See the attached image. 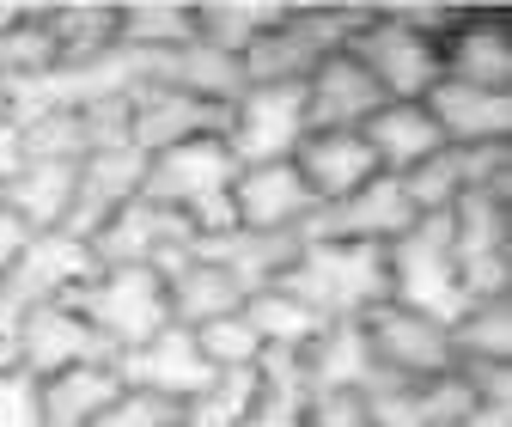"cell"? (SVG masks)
<instances>
[{"label": "cell", "mask_w": 512, "mask_h": 427, "mask_svg": "<svg viewBox=\"0 0 512 427\" xmlns=\"http://www.w3.org/2000/svg\"><path fill=\"white\" fill-rule=\"evenodd\" d=\"M293 171L305 177V190H311L317 208H330V202L366 190L372 177H384L360 129H311L299 141V153H293Z\"/></svg>", "instance_id": "ffe728a7"}, {"label": "cell", "mask_w": 512, "mask_h": 427, "mask_svg": "<svg viewBox=\"0 0 512 427\" xmlns=\"http://www.w3.org/2000/svg\"><path fill=\"white\" fill-rule=\"evenodd\" d=\"M13 360L25 366V373L49 379V373H68V366L116 360V348L74 312L68 299H55V305H37V312L13 330Z\"/></svg>", "instance_id": "2e32d148"}, {"label": "cell", "mask_w": 512, "mask_h": 427, "mask_svg": "<svg viewBox=\"0 0 512 427\" xmlns=\"http://www.w3.org/2000/svg\"><path fill=\"white\" fill-rule=\"evenodd\" d=\"M196 342H202V354H208L214 373H238V366H256V360H263V342H256V330L244 324V305H238L232 318L202 324Z\"/></svg>", "instance_id": "8d00e7d4"}, {"label": "cell", "mask_w": 512, "mask_h": 427, "mask_svg": "<svg viewBox=\"0 0 512 427\" xmlns=\"http://www.w3.org/2000/svg\"><path fill=\"white\" fill-rule=\"evenodd\" d=\"M324 324H360L372 305L391 299L384 281V244H342V238H299L287 275L275 281Z\"/></svg>", "instance_id": "6da1fadb"}, {"label": "cell", "mask_w": 512, "mask_h": 427, "mask_svg": "<svg viewBox=\"0 0 512 427\" xmlns=\"http://www.w3.org/2000/svg\"><path fill=\"white\" fill-rule=\"evenodd\" d=\"M92 427H177V403L153 397V391H135V385H122L110 397V409L92 421Z\"/></svg>", "instance_id": "f35d334b"}, {"label": "cell", "mask_w": 512, "mask_h": 427, "mask_svg": "<svg viewBox=\"0 0 512 427\" xmlns=\"http://www.w3.org/2000/svg\"><path fill=\"white\" fill-rule=\"evenodd\" d=\"M0 427H43V379L25 366H0Z\"/></svg>", "instance_id": "74e56055"}, {"label": "cell", "mask_w": 512, "mask_h": 427, "mask_svg": "<svg viewBox=\"0 0 512 427\" xmlns=\"http://www.w3.org/2000/svg\"><path fill=\"white\" fill-rule=\"evenodd\" d=\"M43 37L55 61H98L116 49V0H49Z\"/></svg>", "instance_id": "4dcf8cb0"}, {"label": "cell", "mask_w": 512, "mask_h": 427, "mask_svg": "<svg viewBox=\"0 0 512 427\" xmlns=\"http://www.w3.org/2000/svg\"><path fill=\"white\" fill-rule=\"evenodd\" d=\"M360 135H366V147H372L384 177H409L421 159H433L445 147L439 129H433V116H427V104H378Z\"/></svg>", "instance_id": "83f0119b"}, {"label": "cell", "mask_w": 512, "mask_h": 427, "mask_svg": "<svg viewBox=\"0 0 512 427\" xmlns=\"http://www.w3.org/2000/svg\"><path fill=\"white\" fill-rule=\"evenodd\" d=\"M299 92H305V135L311 129H366V116L384 104V92L372 86V74L348 49L317 61V68L299 80Z\"/></svg>", "instance_id": "44dd1931"}, {"label": "cell", "mask_w": 512, "mask_h": 427, "mask_svg": "<svg viewBox=\"0 0 512 427\" xmlns=\"http://www.w3.org/2000/svg\"><path fill=\"white\" fill-rule=\"evenodd\" d=\"M244 324L256 330L263 354H305L317 342V330H324V318H317L311 305H299L293 293H281V287L250 293L244 299Z\"/></svg>", "instance_id": "836d02e7"}, {"label": "cell", "mask_w": 512, "mask_h": 427, "mask_svg": "<svg viewBox=\"0 0 512 427\" xmlns=\"http://www.w3.org/2000/svg\"><path fill=\"white\" fill-rule=\"evenodd\" d=\"M415 226V208L403 196V183L397 177H372L366 190L330 202V208H317L311 226L299 238H342V244H391L397 232Z\"/></svg>", "instance_id": "ac0fdd59"}, {"label": "cell", "mask_w": 512, "mask_h": 427, "mask_svg": "<svg viewBox=\"0 0 512 427\" xmlns=\"http://www.w3.org/2000/svg\"><path fill=\"white\" fill-rule=\"evenodd\" d=\"M0 366H13V342L7 336H0Z\"/></svg>", "instance_id": "ee69618b"}, {"label": "cell", "mask_w": 512, "mask_h": 427, "mask_svg": "<svg viewBox=\"0 0 512 427\" xmlns=\"http://www.w3.org/2000/svg\"><path fill=\"white\" fill-rule=\"evenodd\" d=\"M452 427H512V397H476Z\"/></svg>", "instance_id": "60d3db41"}, {"label": "cell", "mask_w": 512, "mask_h": 427, "mask_svg": "<svg viewBox=\"0 0 512 427\" xmlns=\"http://www.w3.org/2000/svg\"><path fill=\"white\" fill-rule=\"evenodd\" d=\"M348 55L372 74L384 104H421L439 86V43L403 7H366L348 37Z\"/></svg>", "instance_id": "3957f363"}, {"label": "cell", "mask_w": 512, "mask_h": 427, "mask_svg": "<svg viewBox=\"0 0 512 427\" xmlns=\"http://www.w3.org/2000/svg\"><path fill=\"white\" fill-rule=\"evenodd\" d=\"M305 427H372V421H366V403L360 397H317Z\"/></svg>", "instance_id": "ab89813d"}, {"label": "cell", "mask_w": 512, "mask_h": 427, "mask_svg": "<svg viewBox=\"0 0 512 427\" xmlns=\"http://www.w3.org/2000/svg\"><path fill=\"white\" fill-rule=\"evenodd\" d=\"M360 13H366V7H287V13L269 25V37L238 61L244 86H299L324 55L348 49Z\"/></svg>", "instance_id": "5b68a950"}, {"label": "cell", "mask_w": 512, "mask_h": 427, "mask_svg": "<svg viewBox=\"0 0 512 427\" xmlns=\"http://www.w3.org/2000/svg\"><path fill=\"white\" fill-rule=\"evenodd\" d=\"M189 251L208 257L214 269H226L244 293H263L287 275L299 238H269V232H244V226H220V232H196L189 238Z\"/></svg>", "instance_id": "484cf974"}, {"label": "cell", "mask_w": 512, "mask_h": 427, "mask_svg": "<svg viewBox=\"0 0 512 427\" xmlns=\"http://www.w3.org/2000/svg\"><path fill=\"white\" fill-rule=\"evenodd\" d=\"M458 366H512V293L470 299L464 318L452 324Z\"/></svg>", "instance_id": "e575fe53"}, {"label": "cell", "mask_w": 512, "mask_h": 427, "mask_svg": "<svg viewBox=\"0 0 512 427\" xmlns=\"http://www.w3.org/2000/svg\"><path fill=\"white\" fill-rule=\"evenodd\" d=\"M220 122H226V104L177 92L165 80H141L135 92H128V147H141L147 159L165 153V147H183V141L220 135Z\"/></svg>", "instance_id": "9a60e30c"}, {"label": "cell", "mask_w": 512, "mask_h": 427, "mask_svg": "<svg viewBox=\"0 0 512 427\" xmlns=\"http://www.w3.org/2000/svg\"><path fill=\"white\" fill-rule=\"evenodd\" d=\"M360 403H366L372 427H452L476 403V391L464 385V373H445V379H384Z\"/></svg>", "instance_id": "603a6c76"}, {"label": "cell", "mask_w": 512, "mask_h": 427, "mask_svg": "<svg viewBox=\"0 0 512 427\" xmlns=\"http://www.w3.org/2000/svg\"><path fill=\"white\" fill-rule=\"evenodd\" d=\"M445 238H452V263L470 299L512 293V183L470 190L445 214Z\"/></svg>", "instance_id": "ba28073f"}, {"label": "cell", "mask_w": 512, "mask_h": 427, "mask_svg": "<svg viewBox=\"0 0 512 427\" xmlns=\"http://www.w3.org/2000/svg\"><path fill=\"white\" fill-rule=\"evenodd\" d=\"M147 183V153L141 147H98L80 159V183H74V214H68V232L74 238H92L116 208H128Z\"/></svg>", "instance_id": "7402d4cb"}, {"label": "cell", "mask_w": 512, "mask_h": 427, "mask_svg": "<svg viewBox=\"0 0 512 427\" xmlns=\"http://www.w3.org/2000/svg\"><path fill=\"white\" fill-rule=\"evenodd\" d=\"M384 281H391V305H409L421 318L458 324L464 318V281L452 263V238H445V214H421L409 232L384 244Z\"/></svg>", "instance_id": "277c9868"}, {"label": "cell", "mask_w": 512, "mask_h": 427, "mask_svg": "<svg viewBox=\"0 0 512 427\" xmlns=\"http://www.w3.org/2000/svg\"><path fill=\"white\" fill-rule=\"evenodd\" d=\"M299 373H305L311 397H366V391L384 385L360 324H324L317 342L299 354Z\"/></svg>", "instance_id": "cb8c5ba5"}, {"label": "cell", "mask_w": 512, "mask_h": 427, "mask_svg": "<svg viewBox=\"0 0 512 427\" xmlns=\"http://www.w3.org/2000/svg\"><path fill=\"white\" fill-rule=\"evenodd\" d=\"M439 80L512 92V31L500 7H458L439 31Z\"/></svg>", "instance_id": "4fadbf2b"}, {"label": "cell", "mask_w": 512, "mask_h": 427, "mask_svg": "<svg viewBox=\"0 0 512 427\" xmlns=\"http://www.w3.org/2000/svg\"><path fill=\"white\" fill-rule=\"evenodd\" d=\"M116 373H122V385H135V391H153V397H165V403H189L208 379H214V366H208V354H202V342H196V330H183V324H165L159 336H147L141 348H128V354H116Z\"/></svg>", "instance_id": "e0dca14e"}, {"label": "cell", "mask_w": 512, "mask_h": 427, "mask_svg": "<svg viewBox=\"0 0 512 427\" xmlns=\"http://www.w3.org/2000/svg\"><path fill=\"white\" fill-rule=\"evenodd\" d=\"M403 183V196L421 214H452L470 190H500L512 183V147H439L433 159H421Z\"/></svg>", "instance_id": "7c38bea8"}, {"label": "cell", "mask_w": 512, "mask_h": 427, "mask_svg": "<svg viewBox=\"0 0 512 427\" xmlns=\"http://www.w3.org/2000/svg\"><path fill=\"white\" fill-rule=\"evenodd\" d=\"M232 177H238V159L226 153V141L202 135V141L153 153L141 196L183 214L189 232H220V226H232Z\"/></svg>", "instance_id": "7a4b0ae2"}, {"label": "cell", "mask_w": 512, "mask_h": 427, "mask_svg": "<svg viewBox=\"0 0 512 427\" xmlns=\"http://www.w3.org/2000/svg\"><path fill=\"white\" fill-rule=\"evenodd\" d=\"M13 171H19V129H13V122H0V190H7Z\"/></svg>", "instance_id": "7bdbcfd3"}, {"label": "cell", "mask_w": 512, "mask_h": 427, "mask_svg": "<svg viewBox=\"0 0 512 427\" xmlns=\"http://www.w3.org/2000/svg\"><path fill=\"white\" fill-rule=\"evenodd\" d=\"M92 269H98V257H92L86 238H74V232H31L19 244V257L0 269V336L13 342V330L37 312V305L68 299Z\"/></svg>", "instance_id": "52a82bcc"}, {"label": "cell", "mask_w": 512, "mask_h": 427, "mask_svg": "<svg viewBox=\"0 0 512 427\" xmlns=\"http://www.w3.org/2000/svg\"><path fill=\"white\" fill-rule=\"evenodd\" d=\"M256 397V366H238V373H214L196 397L177 409V427H244Z\"/></svg>", "instance_id": "d590c367"}, {"label": "cell", "mask_w": 512, "mask_h": 427, "mask_svg": "<svg viewBox=\"0 0 512 427\" xmlns=\"http://www.w3.org/2000/svg\"><path fill=\"white\" fill-rule=\"evenodd\" d=\"M311 214H317V202L305 190V177L293 171V159L238 165V177H232V226L269 232V238H299L311 226Z\"/></svg>", "instance_id": "5bb4252c"}, {"label": "cell", "mask_w": 512, "mask_h": 427, "mask_svg": "<svg viewBox=\"0 0 512 427\" xmlns=\"http://www.w3.org/2000/svg\"><path fill=\"white\" fill-rule=\"evenodd\" d=\"M74 312L116 348H141L147 336H159L171 324V299H165V275L159 269H92L74 293H68Z\"/></svg>", "instance_id": "8992f818"}, {"label": "cell", "mask_w": 512, "mask_h": 427, "mask_svg": "<svg viewBox=\"0 0 512 427\" xmlns=\"http://www.w3.org/2000/svg\"><path fill=\"white\" fill-rule=\"evenodd\" d=\"M360 330H366V348H372L384 379H445V373H458L452 324H439V318H421L409 305L384 299L360 318Z\"/></svg>", "instance_id": "30bf717a"}, {"label": "cell", "mask_w": 512, "mask_h": 427, "mask_svg": "<svg viewBox=\"0 0 512 427\" xmlns=\"http://www.w3.org/2000/svg\"><path fill=\"white\" fill-rule=\"evenodd\" d=\"M165 275V299H171V324H183V330H202V324H214V318H232L238 305L250 299L226 269H214L208 257H196V251H183L171 269H159Z\"/></svg>", "instance_id": "4316f807"}, {"label": "cell", "mask_w": 512, "mask_h": 427, "mask_svg": "<svg viewBox=\"0 0 512 427\" xmlns=\"http://www.w3.org/2000/svg\"><path fill=\"white\" fill-rule=\"evenodd\" d=\"M421 104H427L445 147H512V92L439 80Z\"/></svg>", "instance_id": "d6986e66"}, {"label": "cell", "mask_w": 512, "mask_h": 427, "mask_svg": "<svg viewBox=\"0 0 512 427\" xmlns=\"http://www.w3.org/2000/svg\"><path fill=\"white\" fill-rule=\"evenodd\" d=\"M311 385L299 373V354H263L256 360V397L244 427H305L311 421Z\"/></svg>", "instance_id": "d6a6232c"}, {"label": "cell", "mask_w": 512, "mask_h": 427, "mask_svg": "<svg viewBox=\"0 0 512 427\" xmlns=\"http://www.w3.org/2000/svg\"><path fill=\"white\" fill-rule=\"evenodd\" d=\"M74 183H80V165H68V159H19V171L0 190V208L25 232H68Z\"/></svg>", "instance_id": "d4e9b609"}, {"label": "cell", "mask_w": 512, "mask_h": 427, "mask_svg": "<svg viewBox=\"0 0 512 427\" xmlns=\"http://www.w3.org/2000/svg\"><path fill=\"white\" fill-rule=\"evenodd\" d=\"M189 43H196V0H116V49L153 61Z\"/></svg>", "instance_id": "f1b7e54d"}, {"label": "cell", "mask_w": 512, "mask_h": 427, "mask_svg": "<svg viewBox=\"0 0 512 427\" xmlns=\"http://www.w3.org/2000/svg\"><path fill=\"white\" fill-rule=\"evenodd\" d=\"M25 238H31V232H25V226L7 214V208H0V269H7V263L19 257V244H25Z\"/></svg>", "instance_id": "b9f144b4"}, {"label": "cell", "mask_w": 512, "mask_h": 427, "mask_svg": "<svg viewBox=\"0 0 512 427\" xmlns=\"http://www.w3.org/2000/svg\"><path fill=\"white\" fill-rule=\"evenodd\" d=\"M189 238H196V232H189L183 214H171V208L135 196L128 208H116L86 244H92V257H98L104 269H171V263L189 251Z\"/></svg>", "instance_id": "8fae6325"}, {"label": "cell", "mask_w": 512, "mask_h": 427, "mask_svg": "<svg viewBox=\"0 0 512 427\" xmlns=\"http://www.w3.org/2000/svg\"><path fill=\"white\" fill-rule=\"evenodd\" d=\"M220 141L238 165H275L293 159L305 141V92L299 86H244L226 104Z\"/></svg>", "instance_id": "9c48e42d"}, {"label": "cell", "mask_w": 512, "mask_h": 427, "mask_svg": "<svg viewBox=\"0 0 512 427\" xmlns=\"http://www.w3.org/2000/svg\"><path fill=\"white\" fill-rule=\"evenodd\" d=\"M116 391H122L116 360L49 373V379H43V427H92V421L110 409V397H116Z\"/></svg>", "instance_id": "1f68e13d"}, {"label": "cell", "mask_w": 512, "mask_h": 427, "mask_svg": "<svg viewBox=\"0 0 512 427\" xmlns=\"http://www.w3.org/2000/svg\"><path fill=\"white\" fill-rule=\"evenodd\" d=\"M281 13L287 0H196V43L226 61H244Z\"/></svg>", "instance_id": "f546056e"}]
</instances>
